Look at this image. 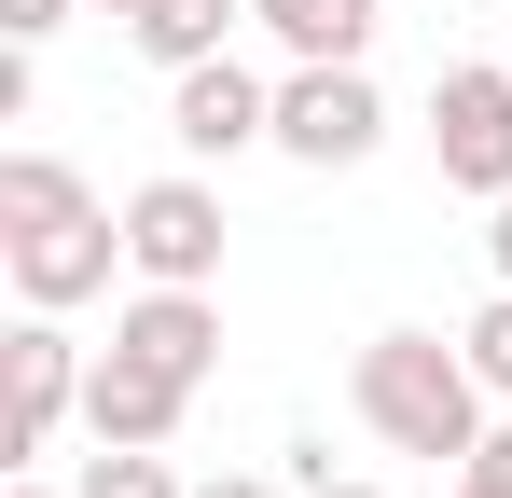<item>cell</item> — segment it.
I'll list each match as a JSON object with an SVG mask.
<instances>
[{"label":"cell","mask_w":512,"mask_h":498,"mask_svg":"<svg viewBox=\"0 0 512 498\" xmlns=\"http://www.w3.org/2000/svg\"><path fill=\"white\" fill-rule=\"evenodd\" d=\"M14 305H84L111 291V263H125V208H84V222H56V236H14Z\"/></svg>","instance_id":"52a82bcc"},{"label":"cell","mask_w":512,"mask_h":498,"mask_svg":"<svg viewBox=\"0 0 512 498\" xmlns=\"http://www.w3.org/2000/svg\"><path fill=\"white\" fill-rule=\"evenodd\" d=\"M0 498H56V485H0Z\"/></svg>","instance_id":"44dd1931"},{"label":"cell","mask_w":512,"mask_h":498,"mask_svg":"<svg viewBox=\"0 0 512 498\" xmlns=\"http://www.w3.org/2000/svg\"><path fill=\"white\" fill-rule=\"evenodd\" d=\"M250 28V0H153V14H125V42L153 56V70H194V56H222Z\"/></svg>","instance_id":"8fae6325"},{"label":"cell","mask_w":512,"mask_h":498,"mask_svg":"<svg viewBox=\"0 0 512 498\" xmlns=\"http://www.w3.org/2000/svg\"><path fill=\"white\" fill-rule=\"evenodd\" d=\"M457 346H471V374H485V388H499V402H512V277H499V291H485V319L457 332Z\"/></svg>","instance_id":"5bb4252c"},{"label":"cell","mask_w":512,"mask_h":498,"mask_svg":"<svg viewBox=\"0 0 512 498\" xmlns=\"http://www.w3.org/2000/svg\"><path fill=\"white\" fill-rule=\"evenodd\" d=\"M374 139H388L374 70H360V56H291V83H277V153L291 166H360Z\"/></svg>","instance_id":"7a4b0ae2"},{"label":"cell","mask_w":512,"mask_h":498,"mask_svg":"<svg viewBox=\"0 0 512 498\" xmlns=\"http://www.w3.org/2000/svg\"><path fill=\"white\" fill-rule=\"evenodd\" d=\"M346 402L374 443H402V457H471L485 429H499V388L471 374V346H443V332H374L360 346V374H346Z\"/></svg>","instance_id":"6da1fadb"},{"label":"cell","mask_w":512,"mask_h":498,"mask_svg":"<svg viewBox=\"0 0 512 498\" xmlns=\"http://www.w3.org/2000/svg\"><path fill=\"white\" fill-rule=\"evenodd\" d=\"M305 498H388V485H305Z\"/></svg>","instance_id":"d6986e66"},{"label":"cell","mask_w":512,"mask_h":498,"mask_svg":"<svg viewBox=\"0 0 512 498\" xmlns=\"http://www.w3.org/2000/svg\"><path fill=\"white\" fill-rule=\"evenodd\" d=\"M429 153L457 194H512V56H457V70L429 83Z\"/></svg>","instance_id":"3957f363"},{"label":"cell","mask_w":512,"mask_h":498,"mask_svg":"<svg viewBox=\"0 0 512 498\" xmlns=\"http://www.w3.org/2000/svg\"><path fill=\"white\" fill-rule=\"evenodd\" d=\"M0 374H14V457H42V443L84 415V374H97V360H70L56 305H28V319L0 332Z\"/></svg>","instance_id":"8992f818"},{"label":"cell","mask_w":512,"mask_h":498,"mask_svg":"<svg viewBox=\"0 0 512 498\" xmlns=\"http://www.w3.org/2000/svg\"><path fill=\"white\" fill-rule=\"evenodd\" d=\"M180 415H194V388H180L167 360H139V346H111V360L84 374V429L97 443H167Z\"/></svg>","instance_id":"ba28073f"},{"label":"cell","mask_w":512,"mask_h":498,"mask_svg":"<svg viewBox=\"0 0 512 498\" xmlns=\"http://www.w3.org/2000/svg\"><path fill=\"white\" fill-rule=\"evenodd\" d=\"M222 236H236V222H222L208 180H139V194H125V263L167 277V291H208V277H222Z\"/></svg>","instance_id":"277c9868"},{"label":"cell","mask_w":512,"mask_h":498,"mask_svg":"<svg viewBox=\"0 0 512 498\" xmlns=\"http://www.w3.org/2000/svg\"><path fill=\"white\" fill-rule=\"evenodd\" d=\"M97 194H84V166L70 153H0V249L14 236H56V222H84Z\"/></svg>","instance_id":"30bf717a"},{"label":"cell","mask_w":512,"mask_h":498,"mask_svg":"<svg viewBox=\"0 0 512 498\" xmlns=\"http://www.w3.org/2000/svg\"><path fill=\"white\" fill-rule=\"evenodd\" d=\"M250 28H277L291 56H360L374 42V0H250Z\"/></svg>","instance_id":"7c38bea8"},{"label":"cell","mask_w":512,"mask_h":498,"mask_svg":"<svg viewBox=\"0 0 512 498\" xmlns=\"http://www.w3.org/2000/svg\"><path fill=\"white\" fill-rule=\"evenodd\" d=\"M70 28V0H0V42H56Z\"/></svg>","instance_id":"2e32d148"},{"label":"cell","mask_w":512,"mask_h":498,"mask_svg":"<svg viewBox=\"0 0 512 498\" xmlns=\"http://www.w3.org/2000/svg\"><path fill=\"white\" fill-rule=\"evenodd\" d=\"M111 346H139V360H167L180 388H208V360H222V305H208V291H167V277H139V305L111 319Z\"/></svg>","instance_id":"9c48e42d"},{"label":"cell","mask_w":512,"mask_h":498,"mask_svg":"<svg viewBox=\"0 0 512 498\" xmlns=\"http://www.w3.org/2000/svg\"><path fill=\"white\" fill-rule=\"evenodd\" d=\"M97 14H153V0H97Z\"/></svg>","instance_id":"ffe728a7"},{"label":"cell","mask_w":512,"mask_h":498,"mask_svg":"<svg viewBox=\"0 0 512 498\" xmlns=\"http://www.w3.org/2000/svg\"><path fill=\"white\" fill-rule=\"evenodd\" d=\"M194 498H277V485H263V471H222V485H194Z\"/></svg>","instance_id":"ac0fdd59"},{"label":"cell","mask_w":512,"mask_h":498,"mask_svg":"<svg viewBox=\"0 0 512 498\" xmlns=\"http://www.w3.org/2000/svg\"><path fill=\"white\" fill-rule=\"evenodd\" d=\"M167 139L180 153H250V139H277V83L236 70V56H194V70H167Z\"/></svg>","instance_id":"5b68a950"},{"label":"cell","mask_w":512,"mask_h":498,"mask_svg":"<svg viewBox=\"0 0 512 498\" xmlns=\"http://www.w3.org/2000/svg\"><path fill=\"white\" fill-rule=\"evenodd\" d=\"M457 498H512V429H485V443L457 457Z\"/></svg>","instance_id":"9a60e30c"},{"label":"cell","mask_w":512,"mask_h":498,"mask_svg":"<svg viewBox=\"0 0 512 498\" xmlns=\"http://www.w3.org/2000/svg\"><path fill=\"white\" fill-rule=\"evenodd\" d=\"M84 498H194V485L167 471V443H97V457H84Z\"/></svg>","instance_id":"4fadbf2b"},{"label":"cell","mask_w":512,"mask_h":498,"mask_svg":"<svg viewBox=\"0 0 512 498\" xmlns=\"http://www.w3.org/2000/svg\"><path fill=\"white\" fill-rule=\"evenodd\" d=\"M485 263H499V277H512V194H499V222H485Z\"/></svg>","instance_id":"e0dca14e"}]
</instances>
